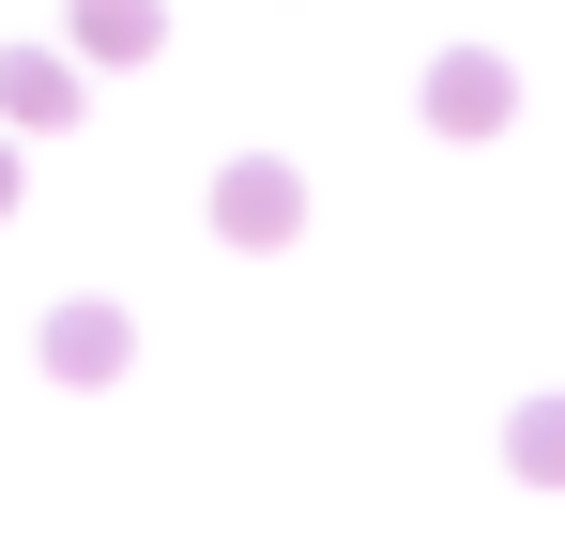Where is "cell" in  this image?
<instances>
[{
	"label": "cell",
	"mask_w": 565,
	"mask_h": 550,
	"mask_svg": "<svg viewBox=\"0 0 565 550\" xmlns=\"http://www.w3.org/2000/svg\"><path fill=\"white\" fill-rule=\"evenodd\" d=\"M214 230H230V245H290V230H306V183H290L276 154H245V169L214 183Z\"/></svg>",
	"instance_id": "1"
},
{
	"label": "cell",
	"mask_w": 565,
	"mask_h": 550,
	"mask_svg": "<svg viewBox=\"0 0 565 550\" xmlns=\"http://www.w3.org/2000/svg\"><path fill=\"white\" fill-rule=\"evenodd\" d=\"M504 107H520V77H504L489 46H459V62H428V123H444V138H489Z\"/></svg>",
	"instance_id": "2"
},
{
	"label": "cell",
	"mask_w": 565,
	"mask_h": 550,
	"mask_svg": "<svg viewBox=\"0 0 565 550\" xmlns=\"http://www.w3.org/2000/svg\"><path fill=\"white\" fill-rule=\"evenodd\" d=\"M122 352H138V321H122V306H93V290L46 321V367H62V382H122Z\"/></svg>",
	"instance_id": "3"
},
{
	"label": "cell",
	"mask_w": 565,
	"mask_h": 550,
	"mask_svg": "<svg viewBox=\"0 0 565 550\" xmlns=\"http://www.w3.org/2000/svg\"><path fill=\"white\" fill-rule=\"evenodd\" d=\"M153 31H169V0H77V46L93 62H153Z\"/></svg>",
	"instance_id": "4"
},
{
	"label": "cell",
	"mask_w": 565,
	"mask_h": 550,
	"mask_svg": "<svg viewBox=\"0 0 565 550\" xmlns=\"http://www.w3.org/2000/svg\"><path fill=\"white\" fill-rule=\"evenodd\" d=\"M62 107H77V62H31V46L0 62V123H62Z\"/></svg>",
	"instance_id": "5"
},
{
	"label": "cell",
	"mask_w": 565,
	"mask_h": 550,
	"mask_svg": "<svg viewBox=\"0 0 565 550\" xmlns=\"http://www.w3.org/2000/svg\"><path fill=\"white\" fill-rule=\"evenodd\" d=\"M504 458H520L535 489H565V398H520V429H504Z\"/></svg>",
	"instance_id": "6"
},
{
	"label": "cell",
	"mask_w": 565,
	"mask_h": 550,
	"mask_svg": "<svg viewBox=\"0 0 565 550\" xmlns=\"http://www.w3.org/2000/svg\"><path fill=\"white\" fill-rule=\"evenodd\" d=\"M0 214H15V138H0Z\"/></svg>",
	"instance_id": "7"
}]
</instances>
